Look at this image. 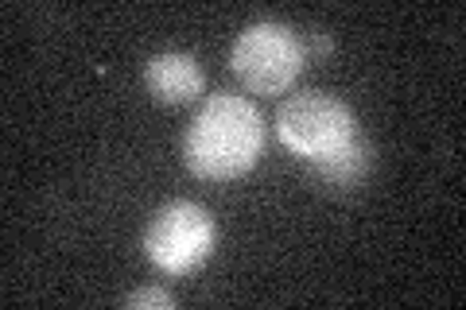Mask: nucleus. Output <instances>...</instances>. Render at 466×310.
<instances>
[{
  "label": "nucleus",
  "instance_id": "5",
  "mask_svg": "<svg viewBox=\"0 0 466 310\" xmlns=\"http://www.w3.org/2000/svg\"><path fill=\"white\" fill-rule=\"evenodd\" d=\"M207 85V74H202L195 55L183 51H159L144 63V90H148L159 105H187L195 101Z\"/></svg>",
  "mask_w": 466,
  "mask_h": 310
},
{
  "label": "nucleus",
  "instance_id": "3",
  "mask_svg": "<svg viewBox=\"0 0 466 310\" xmlns=\"http://www.w3.org/2000/svg\"><path fill=\"white\" fill-rule=\"evenodd\" d=\"M276 132L284 147H291L303 164H319L334 152H342L350 140H358V121L342 97L323 90H303L280 101L276 109Z\"/></svg>",
  "mask_w": 466,
  "mask_h": 310
},
{
  "label": "nucleus",
  "instance_id": "1",
  "mask_svg": "<svg viewBox=\"0 0 466 310\" xmlns=\"http://www.w3.org/2000/svg\"><path fill=\"white\" fill-rule=\"evenodd\" d=\"M265 152V121L241 94H214L202 101L183 140V155L198 179L226 183L253 171Z\"/></svg>",
  "mask_w": 466,
  "mask_h": 310
},
{
  "label": "nucleus",
  "instance_id": "6",
  "mask_svg": "<svg viewBox=\"0 0 466 310\" xmlns=\"http://www.w3.org/2000/svg\"><path fill=\"white\" fill-rule=\"evenodd\" d=\"M370 164H373V147L366 144V136L350 140L342 152H334L327 159H319V164H308L311 175L323 186H334V190H350V186H361L370 175Z\"/></svg>",
  "mask_w": 466,
  "mask_h": 310
},
{
  "label": "nucleus",
  "instance_id": "4",
  "mask_svg": "<svg viewBox=\"0 0 466 310\" xmlns=\"http://www.w3.org/2000/svg\"><path fill=\"white\" fill-rule=\"evenodd\" d=\"M214 241H218L214 217L202 210V205L171 202L152 217V225L144 229V256H148L159 272L183 275L210 260Z\"/></svg>",
  "mask_w": 466,
  "mask_h": 310
},
{
  "label": "nucleus",
  "instance_id": "2",
  "mask_svg": "<svg viewBox=\"0 0 466 310\" xmlns=\"http://www.w3.org/2000/svg\"><path fill=\"white\" fill-rule=\"evenodd\" d=\"M308 66V47L303 35L288 24L257 20L233 39L229 47V70L249 94H288L296 78Z\"/></svg>",
  "mask_w": 466,
  "mask_h": 310
},
{
  "label": "nucleus",
  "instance_id": "8",
  "mask_svg": "<svg viewBox=\"0 0 466 310\" xmlns=\"http://www.w3.org/2000/svg\"><path fill=\"white\" fill-rule=\"evenodd\" d=\"M303 35V47H308V58H327L334 51V39L327 32H319V27H311V32H299Z\"/></svg>",
  "mask_w": 466,
  "mask_h": 310
},
{
  "label": "nucleus",
  "instance_id": "7",
  "mask_svg": "<svg viewBox=\"0 0 466 310\" xmlns=\"http://www.w3.org/2000/svg\"><path fill=\"white\" fill-rule=\"evenodd\" d=\"M125 306H140V310H171L175 295L164 287H140L133 295H125Z\"/></svg>",
  "mask_w": 466,
  "mask_h": 310
}]
</instances>
